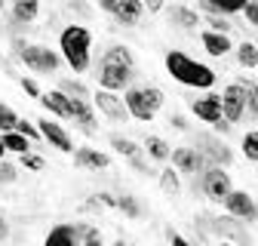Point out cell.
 Masks as SVG:
<instances>
[{
	"mask_svg": "<svg viewBox=\"0 0 258 246\" xmlns=\"http://www.w3.org/2000/svg\"><path fill=\"white\" fill-rule=\"evenodd\" d=\"M136 77V58L129 52V46H111L95 65V80L102 89H117L123 92Z\"/></svg>",
	"mask_w": 258,
	"mask_h": 246,
	"instance_id": "6da1fadb",
	"label": "cell"
},
{
	"mask_svg": "<svg viewBox=\"0 0 258 246\" xmlns=\"http://www.w3.org/2000/svg\"><path fill=\"white\" fill-rule=\"evenodd\" d=\"M163 61H166L169 77L181 86H190V89H212L215 86V71L209 65H203V61L190 58L181 49H169Z\"/></svg>",
	"mask_w": 258,
	"mask_h": 246,
	"instance_id": "7a4b0ae2",
	"label": "cell"
},
{
	"mask_svg": "<svg viewBox=\"0 0 258 246\" xmlns=\"http://www.w3.org/2000/svg\"><path fill=\"white\" fill-rule=\"evenodd\" d=\"M58 49L64 55V61L74 68V74H83L92 65V31L83 25H68L58 34Z\"/></svg>",
	"mask_w": 258,
	"mask_h": 246,
	"instance_id": "3957f363",
	"label": "cell"
},
{
	"mask_svg": "<svg viewBox=\"0 0 258 246\" xmlns=\"http://www.w3.org/2000/svg\"><path fill=\"white\" fill-rule=\"evenodd\" d=\"M123 99H126L129 117H136L139 123H151L157 117V111L163 108V102H166L160 86H126Z\"/></svg>",
	"mask_w": 258,
	"mask_h": 246,
	"instance_id": "277c9868",
	"label": "cell"
},
{
	"mask_svg": "<svg viewBox=\"0 0 258 246\" xmlns=\"http://www.w3.org/2000/svg\"><path fill=\"white\" fill-rule=\"evenodd\" d=\"M16 49H19V58H22V65L28 71H34V74H52L58 65H61V58L55 49L49 46H40V43H22L16 40Z\"/></svg>",
	"mask_w": 258,
	"mask_h": 246,
	"instance_id": "5b68a950",
	"label": "cell"
},
{
	"mask_svg": "<svg viewBox=\"0 0 258 246\" xmlns=\"http://www.w3.org/2000/svg\"><path fill=\"white\" fill-rule=\"evenodd\" d=\"M200 191L212 200V203H224V197H228L234 191V181H231V172L228 166H221V163H209L203 172H200Z\"/></svg>",
	"mask_w": 258,
	"mask_h": 246,
	"instance_id": "8992f818",
	"label": "cell"
},
{
	"mask_svg": "<svg viewBox=\"0 0 258 246\" xmlns=\"http://www.w3.org/2000/svg\"><path fill=\"white\" fill-rule=\"evenodd\" d=\"M92 105L99 108V114H105L111 123H123L129 120V108H126V99L120 96L117 89H95V96H92Z\"/></svg>",
	"mask_w": 258,
	"mask_h": 246,
	"instance_id": "52a82bcc",
	"label": "cell"
},
{
	"mask_svg": "<svg viewBox=\"0 0 258 246\" xmlns=\"http://www.w3.org/2000/svg\"><path fill=\"white\" fill-rule=\"evenodd\" d=\"M224 209H228L234 219H240L243 225H249V222L258 219V203H255V197L249 191H237L234 188L228 197H224Z\"/></svg>",
	"mask_w": 258,
	"mask_h": 246,
	"instance_id": "ba28073f",
	"label": "cell"
},
{
	"mask_svg": "<svg viewBox=\"0 0 258 246\" xmlns=\"http://www.w3.org/2000/svg\"><path fill=\"white\" fill-rule=\"evenodd\" d=\"M221 108H224V117L231 123H240L246 117V92H243L240 80H234L221 89Z\"/></svg>",
	"mask_w": 258,
	"mask_h": 246,
	"instance_id": "9c48e42d",
	"label": "cell"
},
{
	"mask_svg": "<svg viewBox=\"0 0 258 246\" xmlns=\"http://www.w3.org/2000/svg\"><path fill=\"white\" fill-rule=\"evenodd\" d=\"M194 145H197V148L203 151V157H206L209 163L231 166V160H234V151L228 148V142H224V139H215V136H206V133H200L197 139H194Z\"/></svg>",
	"mask_w": 258,
	"mask_h": 246,
	"instance_id": "30bf717a",
	"label": "cell"
},
{
	"mask_svg": "<svg viewBox=\"0 0 258 246\" xmlns=\"http://www.w3.org/2000/svg\"><path fill=\"white\" fill-rule=\"evenodd\" d=\"M37 127L43 133V142H49V148H55L61 154H74V139L68 136V130H64L61 123H55L52 117H40Z\"/></svg>",
	"mask_w": 258,
	"mask_h": 246,
	"instance_id": "8fae6325",
	"label": "cell"
},
{
	"mask_svg": "<svg viewBox=\"0 0 258 246\" xmlns=\"http://www.w3.org/2000/svg\"><path fill=\"white\" fill-rule=\"evenodd\" d=\"M172 166L178 172H187V175H197L209 166V160L203 157V151L194 145V148H175L172 151Z\"/></svg>",
	"mask_w": 258,
	"mask_h": 246,
	"instance_id": "7c38bea8",
	"label": "cell"
},
{
	"mask_svg": "<svg viewBox=\"0 0 258 246\" xmlns=\"http://www.w3.org/2000/svg\"><path fill=\"white\" fill-rule=\"evenodd\" d=\"M190 111L197 114V120H203V123H215L224 117V108H221V96H212V92H206V96H200V99H190Z\"/></svg>",
	"mask_w": 258,
	"mask_h": 246,
	"instance_id": "4fadbf2b",
	"label": "cell"
},
{
	"mask_svg": "<svg viewBox=\"0 0 258 246\" xmlns=\"http://www.w3.org/2000/svg\"><path fill=\"white\" fill-rule=\"evenodd\" d=\"M37 102L43 105V111H46V114L61 117V120H71V102H68V92H61V89H49V92H43Z\"/></svg>",
	"mask_w": 258,
	"mask_h": 246,
	"instance_id": "5bb4252c",
	"label": "cell"
},
{
	"mask_svg": "<svg viewBox=\"0 0 258 246\" xmlns=\"http://www.w3.org/2000/svg\"><path fill=\"white\" fill-rule=\"evenodd\" d=\"M74 166H80V169H108L111 166V157L105 151H99V148H74Z\"/></svg>",
	"mask_w": 258,
	"mask_h": 246,
	"instance_id": "9a60e30c",
	"label": "cell"
},
{
	"mask_svg": "<svg viewBox=\"0 0 258 246\" xmlns=\"http://www.w3.org/2000/svg\"><path fill=\"white\" fill-rule=\"evenodd\" d=\"M200 43H203V49H206L212 58H221V55H228V52L234 49L231 34H224V31H212V28L200 34Z\"/></svg>",
	"mask_w": 258,
	"mask_h": 246,
	"instance_id": "2e32d148",
	"label": "cell"
},
{
	"mask_svg": "<svg viewBox=\"0 0 258 246\" xmlns=\"http://www.w3.org/2000/svg\"><path fill=\"white\" fill-rule=\"evenodd\" d=\"M68 102H71V120L80 123L83 133H92V130H95V111H92L89 99H74V96H68Z\"/></svg>",
	"mask_w": 258,
	"mask_h": 246,
	"instance_id": "e0dca14e",
	"label": "cell"
},
{
	"mask_svg": "<svg viewBox=\"0 0 258 246\" xmlns=\"http://www.w3.org/2000/svg\"><path fill=\"white\" fill-rule=\"evenodd\" d=\"M142 16H145V0H123L114 13L117 25H123V28H136L142 22Z\"/></svg>",
	"mask_w": 258,
	"mask_h": 246,
	"instance_id": "ac0fdd59",
	"label": "cell"
},
{
	"mask_svg": "<svg viewBox=\"0 0 258 246\" xmlns=\"http://www.w3.org/2000/svg\"><path fill=\"white\" fill-rule=\"evenodd\" d=\"M169 25H175V28H181V31H197L203 22H200V13L197 10H190V7H172L169 13Z\"/></svg>",
	"mask_w": 258,
	"mask_h": 246,
	"instance_id": "d6986e66",
	"label": "cell"
},
{
	"mask_svg": "<svg viewBox=\"0 0 258 246\" xmlns=\"http://www.w3.org/2000/svg\"><path fill=\"white\" fill-rule=\"evenodd\" d=\"M246 4L249 0H200V10L206 16L209 13H215V16H237V13L246 10Z\"/></svg>",
	"mask_w": 258,
	"mask_h": 246,
	"instance_id": "ffe728a7",
	"label": "cell"
},
{
	"mask_svg": "<svg viewBox=\"0 0 258 246\" xmlns=\"http://www.w3.org/2000/svg\"><path fill=\"white\" fill-rule=\"evenodd\" d=\"M46 243H49V246H58V243H64V246H77V243H80V240H77V225L58 222V225L46 234Z\"/></svg>",
	"mask_w": 258,
	"mask_h": 246,
	"instance_id": "44dd1931",
	"label": "cell"
},
{
	"mask_svg": "<svg viewBox=\"0 0 258 246\" xmlns=\"http://www.w3.org/2000/svg\"><path fill=\"white\" fill-rule=\"evenodd\" d=\"M37 13H40L37 0H19V4H13V22L16 25H31L37 19Z\"/></svg>",
	"mask_w": 258,
	"mask_h": 246,
	"instance_id": "7402d4cb",
	"label": "cell"
},
{
	"mask_svg": "<svg viewBox=\"0 0 258 246\" xmlns=\"http://www.w3.org/2000/svg\"><path fill=\"white\" fill-rule=\"evenodd\" d=\"M145 151H148V157L151 160H160V163H166L172 157V148L166 139H160V136H148L145 139Z\"/></svg>",
	"mask_w": 258,
	"mask_h": 246,
	"instance_id": "603a6c76",
	"label": "cell"
},
{
	"mask_svg": "<svg viewBox=\"0 0 258 246\" xmlns=\"http://www.w3.org/2000/svg\"><path fill=\"white\" fill-rule=\"evenodd\" d=\"M178 175H181V172H178L175 166L160 169V172H157V178H160V191L169 194V197H175V194L181 191V178H178Z\"/></svg>",
	"mask_w": 258,
	"mask_h": 246,
	"instance_id": "cb8c5ba5",
	"label": "cell"
},
{
	"mask_svg": "<svg viewBox=\"0 0 258 246\" xmlns=\"http://www.w3.org/2000/svg\"><path fill=\"white\" fill-rule=\"evenodd\" d=\"M4 136V145H7V151H13V154H25V151H31V142L22 130H7V133H0Z\"/></svg>",
	"mask_w": 258,
	"mask_h": 246,
	"instance_id": "d4e9b609",
	"label": "cell"
},
{
	"mask_svg": "<svg viewBox=\"0 0 258 246\" xmlns=\"http://www.w3.org/2000/svg\"><path fill=\"white\" fill-rule=\"evenodd\" d=\"M234 52H237V65L240 68H255L258 65V46L252 40H243Z\"/></svg>",
	"mask_w": 258,
	"mask_h": 246,
	"instance_id": "484cf974",
	"label": "cell"
},
{
	"mask_svg": "<svg viewBox=\"0 0 258 246\" xmlns=\"http://www.w3.org/2000/svg\"><path fill=\"white\" fill-rule=\"evenodd\" d=\"M240 83L246 92V117H258V83L246 80V77H240Z\"/></svg>",
	"mask_w": 258,
	"mask_h": 246,
	"instance_id": "4316f807",
	"label": "cell"
},
{
	"mask_svg": "<svg viewBox=\"0 0 258 246\" xmlns=\"http://www.w3.org/2000/svg\"><path fill=\"white\" fill-rule=\"evenodd\" d=\"M58 89L68 92V96H74V99H89V86H86L83 80H74V77L58 80Z\"/></svg>",
	"mask_w": 258,
	"mask_h": 246,
	"instance_id": "83f0119b",
	"label": "cell"
},
{
	"mask_svg": "<svg viewBox=\"0 0 258 246\" xmlns=\"http://www.w3.org/2000/svg\"><path fill=\"white\" fill-rule=\"evenodd\" d=\"M111 148L117 151V154H123V157L129 160V157H136V154H139V145L133 142V139H126V136H111Z\"/></svg>",
	"mask_w": 258,
	"mask_h": 246,
	"instance_id": "f1b7e54d",
	"label": "cell"
},
{
	"mask_svg": "<svg viewBox=\"0 0 258 246\" xmlns=\"http://www.w3.org/2000/svg\"><path fill=\"white\" fill-rule=\"evenodd\" d=\"M117 209L126 215V219H139V215H142V206H139V200H136L133 194H123V197H117Z\"/></svg>",
	"mask_w": 258,
	"mask_h": 246,
	"instance_id": "f546056e",
	"label": "cell"
},
{
	"mask_svg": "<svg viewBox=\"0 0 258 246\" xmlns=\"http://www.w3.org/2000/svg\"><path fill=\"white\" fill-rule=\"evenodd\" d=\"M77 240L86 243V246H95V243H102V231L92 228L89 222H80V225H77Z\"/></svg>",
	"mask_w": 258,
	"mask_h": 246,
	"instance_id": "4dcf8cb0",
	"label": "cell"
},
{
	"mask_svg": "<svg viewBox=\"0 0 258 246\" xmlns=\"http://www.w3.org/2000/svg\"><path fill=\"white\" fill-rule=\"evenodd\" d=\"M243 154H246V160H252V163H258V130H249L246 136H243Z\"/></svg>",
	"mask_w": 258,
	"mask_h": 246,
	"instance_id": "1f68e13d",
	"label": "cell"
},
{
	"mask_svg": "<svg viewBox=\"0 0 258 246\" xmlns=\"http://www.w3.org/2000/svg\"><path fill=\"white\" fill-rule=\"evenodd\" d=\"M19 114L10 108V105H4V102H0V133H7V130H16L19 127Z\"/></svg>",
	"mask_w": 258,
	"mask_h": 246,
	"instance_id": "d6a6232c",
	"label": "cell"
},
{
	"mask_svg": "<svg viewBox=\"0 0 258 246\" xmlns=\"http://www.w3.org/2000/svg\"><path fill=\"white\" fill-rule=\"evenodd\" d=\"M19 160H22V166H25V169H31V172H40V169L46 166V160L40 157V154H34V151L19 154Z\"/></svg>",
	"mask_w": 258,
	"mask_h": 246,
	"instance_id": "836d02e7",
	"label": "cell"
},
{
	"mask_svg": "<svg viewBox=\"0 0 258 246\" xmlns=\"http://www.w3.org/2000/svg\"><path fill=\"white\" fill-rule=\"evenodd\" d=\"M16 130H22V133H25L31 142H40V139H43L40 127H37V120H34V123H31V120H19V127H16Z\"/></svg>",
	"mask_w": 258,
	"mask_h": 246,
	"instance_id": "e575fe53",
	"label": "cell"
},
{
	"mask_svg": "<svg viewBox=\"0 0 258 246\" xmlns=\"http://www.w3.org/2000/svg\"><path fill=\"white\" fill-rule=\"evenodd\" d=\"M16 175H19V169H16L10 160L0 157V184H13V181H16Z\"/></svg>",
	"mask_w": 258,
	"mask_h": 246,
	"instance_id": "d590c367",
	"label": "cell"
},
{
	"mask_svg": "<svg viewBox=\"0 0 258 246\" xmlns=\"http://www.w3.org/2000/svg\"><path fill=\"white\" fill-rule=\"evenodd\" d=\"M212 31H224V34H231V22H228V16H215V13H209V22H206Z\"/></svg>",
	"mask_w": 258,
	"mask_h": 246,
	"instance_id": "8d00e7d4",
	"label": "cell"
},
{
	"mask_svg": "<svg viewBox=\"0 0 258 246\" xmlns=\"http://www.w3.org/2000/svg\"><path fill=\"white\" fill-rule=\"evenodd\" d=\"M19 83H22V89L28 92L31 99H40V96H43V92H40V86H37V80H34V77H22Z\"/></svg>",
	"mask_w": 258,
	"mask_h": 246,
	"instance_id": "74e56055",
	"label": "cell"
},
{
	"mask_svg": "<svg viewBox=\"0 0 258 246\" xmlns=\"http://www.w3.org/2000/svg\"><path fill=\"white\" fill-rule=\"evenodd\" d=\"M243 16H246V22H249L252 28H258V0H249L246 10H243Z\"/></svg>",
	"mask_w": 258,
	"mask_h": 246,
	"instance_id": "f35d334b",
	"label": "cell"
},
{
	"mask_svg": "<svg viewBox=\"0 0 258 246\" xmlns=\"http://www.w3.org/2000/svg\"><path fill=\"white\" fill-rule=\"evenodd\" d=\"M95 200H99V206H108V209H117V197H111L108 191H102V194H95Z\"/></svg>",
	"mask_w": 258,
	"mask_h": 246,
	"instance_id": "ab89813d",
	"label": "cell"
},
{
	"mask_svg": "<svg viewBox=\"0 0 258 246\" xmlns=\"http://www.w3.org/2000/svg\"><path fill=\"white\" fill-rule=\"evenodd\" d=\"M120 4H123V0H99V10H102V13H111V16H114Z\"/></svg>",
	"mask_w": 258,
	"mask_h": 246,
	"instance_id": "60d3db41",
	"label": "cell"
},
{
	"mask_svg": "<svg viewBox=\"0 0 258 246\" xmlns=\"http://www.w3.org/2000/svg\"><path fill=\"white\" fill-rule=\"evenodd\" d=\"M169 123L178 130V133H184L187 130V120H184V114H169Z\"/></svg>",
	"mask_w": 258,
	"mask_h": 246,
	"instance_id": "b9f144b4",
	"label": "cell"
},
{
	"mask_svg": "<svg viewBox=\"0 0 258 246\" xmlns=\"http://www.w3.org/2000/svg\"><path fill=\"white\" fill-rule=\"evenodd\" d=\"M129 163H133V169H139V172H145V175L151 172V169H148V163H145V160L139 157V154H136V157H129Z\"/></svg>",
	"mask_w": 258,
	"mask_h": 246,
	"instance_id": "7bdbcfd3",
	"label": "cell"
},
{
	"mask_svg": "<svg viewBox=\"0 0 258 246\" xmlns=\"http://www.w3.org/2000/svg\"><path fill=\"white\" fill-rule=\"evenodd\" d=\"M163 4H166V0H145V10L148 13H160V10H163Z\"/></svg>",
	"mask_w": 258,
	"mask_h": 246,
	"instance_id": "ee69618b",
	"label": "cell"
},
{
	"mask_svg": "<svg viewBox=\"0 0 258 246\" xmlns=\"http://www.w3.org/2000/svg\"><path fill=\"white\" fill-rule=\"evenodd\" d=\"M10 237V225H7V219H4V215H0V243H4Z\"/></svg>",
	"mask_w": 258,
	"mask_h": 246,
	"instance_id": "f6af8a7d",
	"label": "cell"
},
{
	"mask_svg": "<svg viewBox=\"0 0 258 246\" xmlns=\"http://www.w3.org/2000/svg\"><path fill=\"white\" fill-rule=\"evenodd\" d=\"M166 237H169V240H172V243H178V246H184V243H187V240H184V237H181V234H175V231H172V228H169V231H166Z\"/></svg>",
	"mask_w": 258,
	"mask_h": 246,
	"instance_id": "bcb514c9",
	"label": "cell"
},
{
	"mask_svg": "<svg viewBox=\"0 0 258 246\" xmlns=\"http://www.w3.org/2000/svg\"><path fill=\"white\" fill-rule=\"evenodd\" d=\"M0 157H7V145H4V136H0Z\"/></svg>",
	"mask_w": 258,
	"mask_h": 246,
	"instance_id": "7dc6e473",
	"label": "cell"
},
{
	"mask_svg": "<svg viewBox=\"0 0 258 246\" xmlns=\"http://www.w3.org/2000/svg\"><path fill=\"white\" fill-rule=\"evenodd\" d=\"M4 4H7V0H0V10H4Z\"/></svg>",
	"mask_w": 258,
	"mask_h": 246,
	"instance_id": "c3c4849f",
	"label": "cell"
},
{
	"mask_svg": "<svg viewBox=\"0 0 258 246\" xmlns=\"http://www.w3.org/2000/svg\"><path fill=\"white\" fill-rule=\"evenodd\" d=\"M7 4H19V0H7Z\"/></svg>",
	"mask_w": 258,
	"mask_h": 246,
	"instance_id": "681fc988",
	"label": "cell"
}]
</instances>
